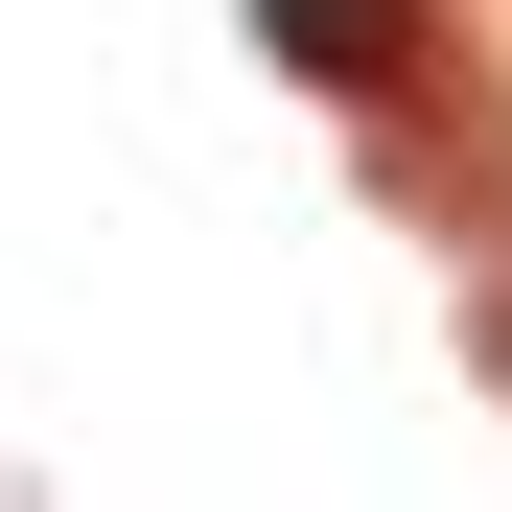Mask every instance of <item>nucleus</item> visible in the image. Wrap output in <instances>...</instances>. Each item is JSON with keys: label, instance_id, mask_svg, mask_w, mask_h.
I'll list each match as a JSON object with an SVG mask.
<instances>
[{"label": "nucleus", "instance_id": "nucleus-1", "mask_svg": "<svg viewBox=\"0 0 512 512\" xmlns=\"http://www.w3.org/2000/svg\"><path fill=\"white\" fill-rule=\"evenodd\" d=\"M256 47H280L303 94H396L419 70V0H256Z\"/></svg>", "mask_w": 512, "mask_h": 512}, {"label": "nucleus", "instance_id": "nucleus-2", "mask_svg": "<svg viewBox=\"0 0 512 512\" xmlns=\"http://www.w3.org/2000/svg\"><path fill=\"white\" fill-rule=\"evenodd\" d=\"M489 373H512V303H489Z\"/></svg>", "mask_w": 512, "mask_h": 512}]
</instances>
